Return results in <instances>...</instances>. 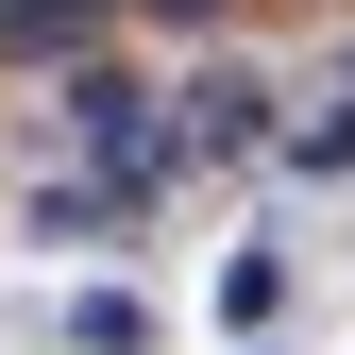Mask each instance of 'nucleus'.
<instances>
[{
  "mask_svg": "<svg viewBox=\"0 0 355 355\" xmlns=\"http://www.w3.org/2000/svg\"><path fill=\"white\" fill-rule=\"evenodd\" d=\"M153 17H203V0H153Z\"/></svg>",
  "mask_w": 355,
  "mask_h": 355,
  "instance_id": "f257e3e1",
  "label": "nucleus"
}]
</instances>
